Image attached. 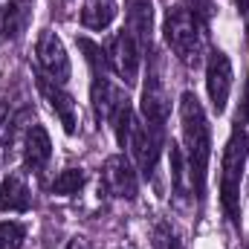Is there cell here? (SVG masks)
I'll return each mask as SVG.
<instances>
[{"label":"cell","instance_id":"obj_22","mask_svg":"<svg viewBox=\"0 0 249 249\" xmlns=\"http://www.w3.org/2000/svg\"><path fill=\"white\" fill-rule=\"evenodd\" d=\"M183 6H186L188 12H194L197 18H203L206 23H209V18L214 15V3L212 0H180Z\"/></svg>","mask_w":249,"mask_h":249},{"label":"cell","instance_id":"obj_16","mask_svg":"<svg viewBox=\"0 0 249 249\" xmlns=\"http://www.w3.org/2000/svg\"><path fill=\"white\" fill-rule=\"evenodd\" d=\"M168 160H171V186H174V194H177V200L186 203L194 191H191V174H188V162H186L183 148H177V145L171 142Z\"/></svg>","mask_w":249,"mask_h":249},{"label":"cell","instance_id":"obj_3","mask_svg":"<svg viewBox=\"0 0 249 249\" xmlns=\"http://www.w3.org/2000/svg\"><path fill=\"white\" fill-rule=\"evenodd\" d=\"M249 157V139L241 130V122L232 130L226 151H223V174H220V203L235 229H241V177L247 168Z\"/></svg>","mask_w":249,"mask_h":249},{"label":"cell","instance_id":"obj_10","mask_svg":"<svg viewBox=\"0 0 249 249\" xmlns=\"http://www.w3.org/2000/svg\"><path fill=\"white\" fill-rule=\"evenodd\" d=\"M35 84H38V93L47 99V105L55 110V116L61 119L64 133L72 136V133H75V124H78V119H75V99L64 90V84L53 81V78H47L44 72L35 75Z\"/></svg>","mask_w":249,"mask_h":249},{"label":"cell","instance_id":"obj_23","mask_svg":"<svg viewBox=\"0 0 249 249\" xmlns=\"http://www.w3.org/2000/svg\"><path fill=\"white\" fill-rule=\"evenodd\" d=\"M238 122H249V78H247V93H244V107H241Z\"/></svg>","mask_w":249,"mask_h":249},{"label":"cell","instance_id":"obj_4","mask_svg":"<svg viewBox=\"0 0 249 249\" xmlns=\"http://www.w3.org/2000/svg\"><path fill=\"white\" fill-rule=\"evenodd\" d=\"M110 72H116L124 84H136L139 75V61H142V44L136 41V35L130 29H122L110 38V44L105 47Z\"/></svg>","mask_w":249,"mask_h":249},{"label":"cell","instance_id":"obj_19","mask_svg":"<svg viewBox=\"0 0 249 249\" xmlns=\"http://www.w3.org/2000/svg\"><path fill=\"white\" fill-rule=\"evenodd\" d=\"M151 244H154V249H183V238H180L177 226H171L168 220H157L151 229Z\"/></svg>","mask_w":249,"mask_h":249},{"label":"cell","instance_id":"obj_15","mask_svg":"<svg viewBox=\"0 0 249 249\" xmlns=\"http://www.w3.org/2000/svg\"><path fill=\"white\" fill-rule=\"evenodd\" d=\"M26 20H29V9H26V3H23V0H9V3L0 9V38L15 41V38L23 32Z\"/></svg>","mask_w":249,"mask_h":249},{"label":"cell","instance_id":"obj_18","mask_svg":"<svg viewBox=\"0 0 249 249\" xmlns=\"http://www.w3.org/2000/svg\"><path fill=\"white\" fill-rule=\"evenodd\" d=\"M84 183H87V174L81 168H67V171H61L50 183V191L53 194H61V197H70V194H78L84 188Z\"/></svg>","mask_w":249,"mask_h":249},{"label":"cell","instance_id":"obj_5","mask_svg":"<svg viewBox=\"0 0 249 249\" xmlns=\"http://www.w3.org/2000/svg\"><path fill=\"white\" fill-rule=\"evenodd\" d=\"M168 110H171V102H168L165 84L160 78V67H157V61H151L148 81H145V90H142V116H145V124L157 127V130H165Z\"/></svg>","mask_w":249,"mask_h":249},{"label":"cell","instance_id":"obj_17","mask_svg":"<svg viewBox=\"0 0 249 249\" xmlns=\"http://www.w3.org/2000/svg\"><path fill=\"white\" fill-rule=\"evenodd\" d=\"M116 12V0H87V6L81 9V23L87 29H107Z\"/></svg>","mask_w":249,"mask_h":249},{"label":"cell","instance_id":"obj_25","mask_svg":"<svg viewBox=\"0 0 249 249\" xmlns=\"http://www.w3.org/2000/svg\"><path fill=\"white\" fill-rule=\"evenodd\" d=\"M70 249H84V244H81V241H78V238H75V241H72V244H70Z\"/></svg>","mask_w":249,"mask_h":249},{"label":"cell","instance_id":"obj_7","mask_svg":"<svg viewBox=\"0 0 249 249\" xmlns=\"http://www.w3.org/2000/svg\"><path fill=\"white\" fill-rule=\"evenodd\" d=\"M35 58H38V67L44 70L47 78H53L58 84H67V78H70V58H67V50H64L61 38L53 29H44L38 35Z\"/></svg>","mask_w":249,"mask_h":249},{"label":"cell","instance_id":"obj_6","mask_svg":"<svg viewBox=\"0 0 249 249\" xmlns=\"http://www.w3.org/2000/svg\"><path fill=\"white\" fill-rule=\"evenodd\" d=\"M130 148H133L139 174L145 180H151L154 171H157L160 154L165 148V130H157V127H148V124H136L133 127V136H130Z\"/></svg>","mask_w":249,"mask_h":249},{"label":"cell","instance_id":"obj_20","mask_svg":"<svg viewBox=\"0 0 249 249\" xmlns=\"http://www.w3.org/2000/svg\"><path fill=\"white\" fill-rule=\"evenodd\" d=\"M110 124H113V130H116V139H119V145H130V136H133V127H136V119H133V107H130V102H124L122 107L110 116Z\"/></svg>","mask_w":249,"mask_h":249},{"label":"cell","instance_id":"obj_8","mask_svg":"<svg viewBox=\"0 0 249 249\" xmlns=\"http://www.w3.org/2000/svg\"><path fill=\"white\" fill-rule=\"evenodd\" d=\"M206 90L212 99L214 113L226 110L229 102V90H232V61L223 50H212L209 61H206Z\"/></svg>","mask_w":249,"mask_h":249},{"label":"cell","instance_id":"obj_14","mask_svg":"<svg viewBox=\"0 0 249 249\" xmlns=\"http://www.w3.org/2000/svg\"><path fill=\"white\" fill-rule=\"evenodd\" d=\"M151 23H154L151 0H127V29L136 35L142 47H148L151 41Z\"/></svg>","mask_w":249,"mask_h":249},{"label":"cell","instance_id":"obj_24","mask_svg":"<svg viewBox=\"0 0 249 249\" xmlns=\"http://www.w3.org/2000/svg\"><path fill=\"white\" fill-rule=\"evenodd\" d=\"M235 3H238V9H241V12H247V9H249V0H235Z\"/></svg>","mask_w":249,"mask_h":249},{"label":"cell","instance_id":"obj_21","mask_svg":"<svg viewBox=\"0 0 249 249\" xmlns=\"http://www.w3.org/2000/svg\"><path fill=\"white\" fill-rule=\"evenodd\" d=\"M26 241V226L15 223V220H3L0 223V249H20Z\"/></svg>","mask_w":249,"mask_h":249},{"label":"cell","instance_id":"obj_12","mask_svg":"<svg viewBox=\"0 0 249 249\" xmlns=\"http://www.w3.org/2000/svg\"><path fill=\"white\" fill-rule=\"evenodd\" d=\"M53 157V142H50V133L41 127V124H29L26 133H23V165L35 174H41L47 168Z\"/></svg>","mask_w":249,"mask_h":249},{"label":"cell","instance_id":"obj_1","mask_svg":"<svg viewBox=\"0 0 249 249\" xmlns=\"http://www.w3.org/2000/svg\"><path fill=\"white\" fill-rule=\"evenodd\" d=\"M180 122H183V142H186V162L191 174V191L197 200L206 194V171L212 157V124L206 110L194 93H183L180 99Z\"/></svg>","mask_w":249,"mask_h":249},{"label":"cell","instance_id":"obj_13","mask_svg":"<svg viewBox=\"0 0 249 249\" xmlns=\"http://www.w3.org/2000/svg\"><path fill=\"white\" fill-rule=\"evenodd\" d=\"M32 206V194L20 177L0 180V212H26Z\"/></svg>","mask_w":249,"mask_h":249},{"label":"cell","instance_id":"obj_2","mask_svg":"<svg viewBox=\"0 0 249 249\" xmlns=\"http://www.w3.org/2000/svg\"><path fill=\"white\" fill-rule=\"evenodd\" d=\"M206 26L209 23L203 18H197L194 12H188L183 3H177L165 12V23H162L165 41H168L171 53L188 67L200 64L203 44H206Z\"/></svg>","mask_w":249,"mask_h":249},{"label":"cell","instance_id":"obj_11","mask_svg":"<svg viewBox=\"0 0 249 249\" xmlns=\"http://www.w3.org/2000/svg\"><path fill=\"white\" fill-rule=\"evenodd\" d=\"M90 96H93V110H96V119H99V122H102V119H105V122H110V116L122 107L124 102H127L124 90H119V87L107 78V72L93 75Z\"/></svg>","mask_w":249,"mask_h":249},{"label":"cell","instance_id":"obj_9","mask_svg":"<svg viewBox=\"0 0 249 249\" xmlns=\"http://www.w3.org/2000/svg\"><path fill=\"white\" fill-rule=\"evenodd\" d=\"M102 191L110 194V197H119V200H136L139 194V180H136V171L133 165L119 157H110L102 168Z\"/></svg>","mask_w":249,"mask_h":249}]
</instances>
